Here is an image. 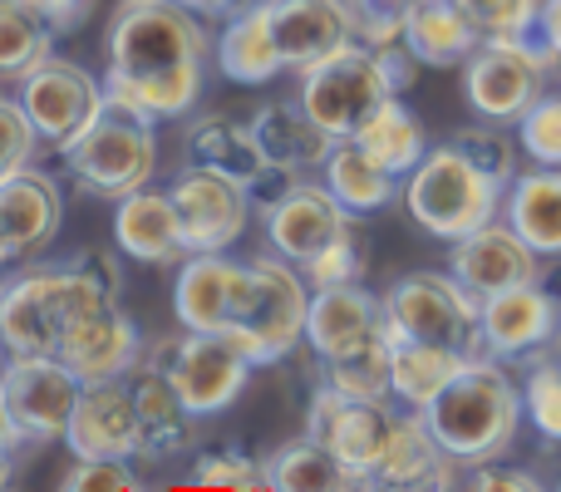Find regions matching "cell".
Here are the masks:
<instances>
[{"mask_svg": "<svg viewBox=\"0 0 561 492\" xmlns=\"http://www.w3.org/2000/svg\"><path fill=\"white\" fill-rule=\"evenodd\" d=\"M523 404H527V424L547 444H561V359H533L527 365Z\"/></svg>", "mask_w": 561, "mask_h": 492, "instance_id": "cell-39", "label": "cell"}, {"mask_svg": "<svg viewBox=\"0 0 561 492\" xmlns=\"http://www.w3.org/2000/svg\"><path fill=\"white\" fill-rule=\"evenodd\" d=\"M0 389H5L10 419H15L25 448H45V444H65V428L75 419L84 379L59 355H5Z\"/></svg>", "mask_w": 561, "mask_h": 492, "instance_id": "cell-11", "label": "cell"}, {"mask_svg": "<svg viewBox=\"0 0 561 492\" xmlns=\"http://www.w3.org/2000/svg\"><path fill=\"white\" fill-rule=\"evenodd\" d=\"M448 271L473 290L478 300L497 296V290L527 286V281H542V251L527 247L523 232H517L507 217H493L488 227L448 242Z\"/></svg>", "mask_w": 561, "mask_h": 492, "instance_id": "cell-18", "label": "cell"}, {"mask_svg": "<svg viewBox=\"0 0 561 492\" xmlns=\"http://www.w3.org/2000/svg\"><path fill=\"white\" fill-rule=\"evenodd\" d=\"M114 242L144 266H183L193 256L173 193L153 183L114 203Z\"/></svg>", "mask_w": 561, "mask_h": 492, "instance_id": "cell-23", "label": "cell"}, {"mask_svg": "<svg viewBox=\"0 0 561 492\" xmlns=\"http://www.w3.org/2000/svg\"><path fill=\"white\" fill-rule=\"evenodd\" d=\"M247 261H252V290H247V306H242V316L232 320L227 340L242 345L247 355L256 359V369H262V365H280L290 350H300L306 320H310V296H316V290L300 276L296 261L276 256L272 247Z\"/></svg>", "mask_w": 561, "mask_h": 492, "instance_id": "cell-6", "label": "cell"}, {"mask_svg": "<svg viewBox=\"0 0 561 492\" xmlns=\"http://www.w3.org/2000/svg\"><path fill=\"white\" fill-rule=\"evenodd\" d=\"M183 148H187V163L217 168V173L247 183L252 193H262L266 183H290L286 173H276V168L266 163L252 124H237V118H227V114H207V118H197V124H187Z\"/></svg>", "mask_w": 561, "mask_h": 492, "instance_id": "cell-27", "label": "cell"}, {"mask_svg": "<svg viewBox=\"0 0 561 492\" xmlns=\"http://www.w3.org/2000/svg\"><path fill=\"white\" fill-rule=\"evenodd\" d=\"M45 144V138L35 134V124H30L25 104L20 99H0V178L20 173V168H30V158H35V148Z\"/></svg>", "mask_w": 561, "mask_h": 492, "instance_id": "cell-43", "label": "cell"}, {"mask_svg": "<svg viewBox=\"0 0 561 492\" xmlns=\"http://www.w3.org/2000/svg\"><path fill=\"white\" fill-rule=\"evenodd\" d=\"M355 144L365 148L375 163H385L394 178H404L409 168L419 163V158L428 153V144H424V128H419V118L404 108V99H385V104L375 108V114L359 124V134H355Z\"/></svg>", "mask_w": 561, "mask_h": 492, "instance_id": "cell-35", "label": "cell"}, {"mask_svg": "<svg viewBox=\"0 0 561 492\" xmlns=\"http://www.w3.org/2000/svg\"><path fill=\"white\" fill-rule=\"evenodd\" d=\"M365 237H359V227L350 222L345 232L335 237L325 251H316V256L300 266V276L310 281V290H325V286H350V281L365 276Z\"/></svg>", "mask_w": 561, "mask_h": 492, "instance_id": "cell-40", "label": "cell"}, {"mask_svg": "<svg viewBox=\"0 0 561 492\" xmlns=\"http://www.w3.org/2000/svg\"><path fill=\"white\" fill-rule=\"evenodd\" d=\"M458 5L483 39L537 35V15H542V0H458Z\"/></svg>", "mask_w": 561, "mask_h": 492, "instance_id": "cell-42", "label": "cell"}, {"mask_svg": "<svg viewBox=\"0 0 561 492\" xmlns=\"http://www.w3.org/2000/svg\"><path fill=\"white\" fill-rule=\"evenodd\" d=\"M134 399H138V428H144V458H178L197 438V414L178 385L153 365L134 369Z\"/></svg>", "mask_w": 561, "mask_h": 492, "instance_id": "cell-29", "label": "cell"}, {"mask_svg": "<svg viewBox=\"0 0 561 492\" xmlns=\"http://www.w3.org/2000/svg\"><path fill=\"white\" fill-rule=\"evenodd\" d=\"M247 290H252V261H232L227 251H193L173 281V316L183 330L227 335L247 306Z\"/></svg>", "mask_w": 561, "mask_h": 492, "instance_id": "cell-16", "label": "cell"}, {"mask_svg": "<svg viewBox=\"0 0 561 492\" xmlns=\"http://www.w3.org/2000/svg\"><path fill=\"white\" fill-rule=\"evenodd\" d=\"M55 30L25 0H0V79H25L39 59H49Z\"/></svg>", "mask_w": 561, "mask_h": 492, "instance_id": "cell-37", "label": "cell"}, {"mask_svg": "<svg viewBox=\"0 0 561 492\" xmlns=\"http://www.w3.org/2000/svg\"><path fill=\"white\" fill-rule=\"evenodd\" d=\"M394 79H389L385 59L375 45L350 39L345 49L325 55L320 65L300 69V104L320 118V128L335 138H355L359 124L375 114L385 99H394Z\"/></svg>", "mask_w": 561, "mask_h": 492, "instance_id": "cell-9", "label": "cell"}, {"mask_svg": "<svg viewBox=\"0 0 561 492\" xmlns=\"http://www.w3.org/2000/svg\"><path fill=\"white\" fill-rule=\"evenodd\" d=\"M414 0H350V15H355V39L365 45H394L404 39V15Z\"/></svg>", "mask_w": 561, "mask_h": 492, "instance_id": "cell-45", "label": "cell"}, {"mask_svg": "<svg viewBox=\"0 0 561 492\" xmlns=\"http://www.w3.org/2000/svg\"><path fill=\"white\" fill-rule=\"evenodd\" d=\"M389 325V310H385V296L365 290L359 281L350 286H325L310 296V320H306V345L316 350V359H340L350 350L369 345L379 340Z\"/></svg>", "mask_w": 561, "mask_h": 492, "instance_id": "cell-21", "label": "cell"}, {"mask_svg": "<svg viewBox=\"0 0 561 492\" xmlns=\"http://www.w3.org/2000/svg\"><path fill=\"white\" fill-rule=\"evenodd\" d=\"M503 217L523 232L527 247H537L542 256H561V168H542L517 173L507 183Z\"/></svg>", "mask_w": 561, "mask_h": 492, "instance_id": "cell-31", "label": "cell"}, {"mask_svg": "<svg viewBox=\"0 0 561 492\" xmlns=\"http://www.w3.org/2000/svg\"><path fill=\"white\" fill-rule=\"evenodd\" d=\"M547 49L537 35H513V39H483L473 55L463 59V99L483 124H523V114L547 94Z\"/></svg>", "mask_w": 561, "mask_h": 492, "instance_id": "cell-10", "label": "cell"}, {"mask_svg": "<svg viewBox=\"0 0 561 492\" xmlns=\"http://www.w3.org/2000/svg\"><path fill=\"white\" fill-rule=\"evenodd\" d=\"M104 306H118V261L104 251H84L65 266H30L0 296V350L59 355L69 325Z\"/></svg>", "mask_w": 561, "mask_h": 492, "instance_id": "cell-1", "label": "cell"}, {"mask_svg": "<svg viewBox=\"0 0 561 492\" xmlns=\"http://www.w3.org/2000/svg\"><path fill=\"white\" fill-rule=\"evenodd\" d=\"M178 213H183V232L193 251H227L242 242L247 222H252V187L237 178L217 173L203 163H183L178 178L168 183Z\"/></svg>", "mask_w": 561, "mask_h": 492, "instance_id": "cell-13", "label": "cell"}, {"mask_svg": "<svg viewBox=\"0 0 561 492\" xmlns=\"http://www.w3.org/2000/svg\"><path fill=\"white\" fill-rule=\"evenodd\" d=\"M144 365L163 369L197 419H213V414H222V409H232L237 399H242L256 359L247 355L242 345H232L227 335L178 330V335L153 340V350H144Z\"/></svg>", "mask_w": 561, "mask_h": 492, "instance_id": "cell-8", "label": "cell"}, {"mask_svg": "<svg viewBox=\"0 0 561 492\" xmlns=\"http://www.w3.org/2000/svg\"><path fill=\"white\" fill-rule=\"evenodd\" d=\"M65 448L75 458H144L134 385H124V379H89L79 389L75 419L65 428Z\"/></svg>", "mask_w": 561, "mask_h": 492, "instance_id": "cell-19", "label": "cell"}, {"mask_svg": "<svg viewBox=\"0 0 561 492\" xmlns=\"http://www.w3.org/2000/svg\"><path fill=\"white\" fill-rule=\"evenodd\" d=\"M213 49L217 45L197 10L178 5V0H118L114 20H108V39H104V55H108L104 84L207 65Z\"/></svg>", "mask_w": 561, "mask_h": 492, "instance_id": "cell-4", "label": "cell"}, {"mask_svg": "<svg viewBox=\"0 0 561 492\" xmlns=\"http://www.w3.org/2000/svg\"><path fill=\"white\" fill-rule=\"evenodd\" d=\"M59 359H65L84 385L89 379H124L144 365V335H138V325L118 306H104L69 325L65 345H59Z\"/></svg>", "mask_w": 561, "mask_h": 492, "instance_id": "cell-25", "label": "cell"}, {"mask_svg": "<svg viewBox=\"0 0 561 492\" xmlns=\"http://www.w3.org/2000/svg\"><path fill=\"white\" fill-rule=\"evenodd\" d=\"M454 468H458V458L438 444L428 419L419 414V409H404V414L394 419V434H389L375 473H369V488H385V492L454 488Z\"/></svg>", "mask_w": 561, "mask_h": 492, "instance_id": "cell-22", "label": "cell"}, {"mask_svg": "<svg viewBox=\"0 0 561 492\" xmlns=\"http://www.w3.org/2000/svg\"><path fill=\"white\" fill-rule=\"evenodd\" d=\"M454 138H458V144H463L483 168H493V173L503 178V183H513V178H517V148L507 144L503 134H497V124L463 128V134H454Z\"/></svg>", "mask_w": 561, "mask_h": 492, "instance_id": "cell-46", "label": "cell"}, {"mask_svg": "<svg viewBox=\"0 0 561 492\" xmlns=\"http://www.w3.org/2000/svg\"><path fill=\"white\" fill-rule=\"evenodd\" d=\"M394 330H385L379 340L369 345L350 350L340 359H325L320 365V385L340 389V394H355V399H394L389 394V369H394Z\"/></svg>", "mask_w": 561, "mask_h": 492, "instance_id": "cell-36", "label": "cell"}, {"mask_svg": "<svg viewBox=\"0 0 561 492\" xmlns=\"http://www.w3.org/2000/svg\"><path fill=\"white\" fill-rule=\"evenodd\" d=\"M213 55H217V69H222L232 84H272L276 75H286V59H280L266 0H247V5H237L232 15H227Z\"/></svg>", "mask_w": 561, "mask_h": 492, "instance_id": "cell-28", "label": "cell"}, {"mask_svg": "<svg viewBox=\"0 0 561 492\" xmlns=\"http://www.w3.org/2000/svg\"><path fill=\"white\" fill-rule=\"evenodd\" d=\"M438 444L458 458V468L497 464L517 444V428L527 419L523 385L513 369L493 355H468L463 369L448 379V389L424 409Z\"/></svg>", "mask_w": 561, "mask_h": 492, "instance_id": "cell-2", "label": "cell"}, {"mask_svg": "<svg viewBox=\"0 0 561 492\" xmlns=\"http://www.w3.org/2000/svg\"><path fill=\"white\" fill-rule=\"evenodd\" d=\"M59 158H65L69 178H75L84 193L104 197V203H118V197L153 183V168H158L153 118H144L108 99L94 124H89L75 144L59 148Z\"/></svg>", "mask_w": 561, "mask_h": 492, "instance_id": "cell-5", "label": "cell"}, {"mask_svg": "<svg viewBox=\"0 0 561 492\" xmlns=\"http://www.w3.org/2000/svg\"><path fill=\"white\" fill-rule=\"evenodd\" d=\"M552 350H557V359H561V335H557V345H552Z\"/></svg>", "mask_w": 561, "mask_h": 492, "instance_id": "cell-53", "label": "cell"}, {"mask_svg": "<svg viewBox=\"0 0 561 492\" xmlns=\"http://www.w3.org/2000/svg\"><path fill=\"white\" fill-rule=\"evenodd\" d=\"M0 296H5V286H0Z\"/></svg>", "mask_w": 561, "mask_h": 492, "instance_id": "cell-54", "label": "cell"}, {"mask_svg": "<svg viewBox=\"0 0 561 492\" xmlns=\"http://www.w3.org/2000/svg\"><path fill=\"white\" fill-rule=\"evenodd\" d=\"M0 448H10V454H20V448H25V438H20L15 419H10V404H5V389H0Z\"/></svg>", "mask_w": 561, "mask_h": 492, "instance_id": "cell-50", "label": "cell"}, {"mask_svg": "<svg viewBox=\"0 0 561 492\" xmlns=\"http://www.w3.org/2000/svg\"><path fill=\"white\" fill-rule=\"evenodd\" d=\"M350 222H355V217L340 207V197L325 187V178H320V183H310V178H290L276 197L262 203L266 247H272L276 256L296 261V266H306L316 251H325Z\"/></svg>", "mask_w": 561, "mask_h": 492, "instance_id": "cell-15", "label": "cell"}, {"mask_svg": "<svg viewBox=\"0 0 561 492\" xmlns=\"http://www.w3.org/2000/svg\"><path fill=\"white\" fill-rule=\"evenodd\" d=\"M25 5H35L39 15L49 20V30H55V35H69V30H79L89 15H94L99 0H25Z\"/></svg>", "mask_w": 561, "mask_h": 492, "instance_id": "cell-47", "label": "cell"}, {"mask_svg": "<svg viewBox=\"0 0 561 492\" xmlns=\"http://www.w3.org/2000/svg\"><path fill=\"white\" fill-rule=\"evenodd\" d=\"M320 178H325V187L340 197V207H345L350 217L379 213V207H389L399 197V187H404V178H394L385 163H375L355 138H340V144L330 148Z\"/></svg>", "mask_w": 561, "mask_h": 492, "instance_id": "cell-32", "label": "cell"}, {"mask_svg": "<svg viewBox=\"0 0 561 492\" xmlns=\"http://www.w3.org/2000/svg\"><path fill=\"white\" fill-rule=\"evenodd\" d=\"M193 488H232V492H266L272 473L262 458L237 454V448H207L193 464Z\"/></svg>", "mask_w": 561, "mask_h": 492, "instance_id": "cell-38", "label": "cell"}, {"mask_svg": "<svg viewBox=\"0 0 561 492\" xmlns=\"http://www.w3.org/2000/svg\"><path fill=\"white\" fill-rule=\"evenodd\" d=\"M178 5L197 10V15H232V10H237V0H178Z\"/></svg>", "mask_w": 561, "mask_h": 492, "instance_id": "cell-51", "label": "cell"}, {"mask_svg": "<svg viewBox=\"0 0 561 492\" xmlns=\"http://www.w3.org/2000/svg\"><path fill=\"white\" fill-rule=\"evenodd\" d=\"M561 335V300L542 281L497 290L483 300V355L517 365V359H542Z\"/></svg>", "mask_w": 561, "mask_h": 492, "instance_id": "cell-17", "label": "cell"}, {"mask_svg": "<svg viewBox=\"0 0 561 492\" xmlns=\"http://www.w3.org/2000/svg\"><path fill=\"white\" fill-rule=\"evenodd\" d=\"M537 45L547 49V65L561 79V0H542V15H537Z\"/></svg>", "mask_w": 561, "mask_h": 492, "instance_id": "cell-49", "label": "cell"}, {"mask_svg": "<svg viewBox=\"0 0 561 492\" xmlns=\"http://www.w3.org/2000/svg\"><path fill=\"white\" fill-rule=\"evenodd\" d=\"M517 148H523L533 163L561 168V89L557 94L547 89V94L523 114V124H517Z\"/></svg>", "mask_w": 561, "mask_h": 492, "instance_id": "cell-41", "label": "cell"}, {"mask_svg": "<svg viewBox=\"0 0 561 492\" xmlns=\"http://www.w3.org/2000/svg\"><path fill=\"white\" fill-rule=\"evenodd\" d=\"M468 488H478V492H537V488H542V478L507 473V468H493V464H478V473L468 478Z\"/></svg>", "mask_w": 561, "mask_h": 492, "instance_id": "cell-48", "label": "cell"}, {"mask_svg": "<svg viewBox=\"0 0 561 492\" xmlns=\"http://www.w3.org/2000/svg\"><path fill=\"white\" fill-rule=\"evenodd\" d=\"M394 419L399 414L389 409V399H355L320 385L306 409V434L320 438L345 468H355L369 488V473H375L379 454H385L389 434H394Z\"/></svg>", "mask_w": 561, "mask_h": 492, "instance_id": "cell-14", "label": "cell"}, {"mask_svg": "<svg viewBox=\"0 0 561 492\" xmlns=\"http://www.w3.org/2000/svg\"><path fill=\"white\" fill-rule=\"evenodd\" d=\"M468 355L444 345H428V340H394V369H389V394L404 409H419L424 414L438 394L448 389V379L463 369Z\"/></svg>", "mask_w": 561, "mask_h": 492, "instance_id": "cell-34", "label": "cell"}, {"mask_svg": "<svg viewBox=\"0 0 561 492\" xmlns=\"http://www.w3.org/2000/svg\"><path fill=\"white\" fill-rule=\"evenodd\" d=\"M247 124H252L266 163L286 178H306V173H316V168H325L330 148L340 144L335 134L320 128V118L310 114L300 99H272V104H262Z\"/></svg>", "mask_w": 561, "mask_h": 492, "instance_id": "cell-26", "label": "cell"}, {"mask_svg": "<svg viewBox=\"0 0 561 492\" xmlns=\"http://www.w3.org/2000/svg\"><path fill=\"white\" fill-rule=\"evenodd\" d=\"M404 45L419 65L463 69V59L483 45L478 25L463 15L458 0H414L404 15Z\"/></svg>", "mask_w": 561, "mask_h": 492, "instance_id": "cell-30", "label": "cell"}, {"mask_svg": "<svg viewBox=\"0 0 561 492\" xmlns=\"http://www.w3.org/2000/svg\"><path fill=\"white\" fill-rule=\"evenodd\" d=\"M65 492H144L134 473V458H75V473H65Z\"/></svg>", "mask_w": 561, "mask_h": 492, "instance_id": "cell-44", "label": "cell"}, {"mask_svg": "<svg viewBox=\"0 0 561 492\" xmlns=\"http://www.w3.org/2000/svg\"><path fill=\"white\" fill-rule=\"evenodd\" d=\"M266 10H272L276 45L290 75L320 65L325 55H335L355 39L350 0H266Z\"/></svg>", "mask_w": 561, "mask_h": 492, "instance_id": "cell-24", "label": "cell"}, {"mask_svg": "<svg viewBox=\"0 0 561 492\" xmlns=\"http://www.w3.org/2000/svg\"><path fill=\"white\" fill-rule=\"evenodd\" d=\"M266 473H272V492H355L365 488V478L355 468H345L330 454L320 438H290L266 458Z\"/></svg>", "mask_w": 561, "mask_h": 492, "instance_id": "cell-33", "label": "cell"}, {"mask_svg": "<svg viewBox=\"0 0 561 492\" xmlns=\"http://www.w3.org/2000/svg\"><path fill=\"white\" fill-rule=\"evenodd\" d=\"M399 197H404V213L414 217L419 232L438 237V242H458V237L488 227L493 217H503L507 183L493 168L478 163L458 138H448L409 168Z\"/></svg>", "mask_w": 561, "mask_h": 492, "instance_id": "cell-3", "label": "cell"}, {"mask_svg": "<svg viewBox=\"0 0 561 492\" xmlns=\"http://www.w3.org/2000/svg\"><path fill=\"white\" fill-rule=\"evenodd\" d=\"M20 104H25L30 124L45 144L65 148L84 134L99 118V108L108 104V84H99L84 65H69V59H39L25 79H20Z\"/></svg>", "mask_w": 561, "mask_h": 492, "instance_id": "cell-12", "label": "cell"}, {"mask_svg": "<svg viewBox=\"0 0 561 492\" xmlns=\"http://www.w3.org/2000/svg\"><path fill=\"white\" fill-rule=\"evenodd\" d=\"M10 478H15V454L0 448V488H10Z\"/></svg>", "mask_w": 561, "mask_h": 492, "instance_id": "cell-52", "label": "cell"}, {"mask_svg": "<svg viewBox=\"0 0 561 492\" xmlns=\"http://www.w3.org/2000/svg\"><path fill=\"white\" fill-rule=\"evenodd\" d=\"M385 310L394 335L428 345L483 355V300L454 271H409L385 290Z\"/></svg>", "mask_w": 561, "mask_h": 492, "instance_id": "cell-7", "label": "cell"}, {"mask_svg": "<svg viewBox=\"0 0 561 492\" xmlns=\"http://www.w3.org/2000/svg\"><path fill=\"white\" fill-rule=\"evenodd\" d=\"M59 217H65L59 183L49 173H39L35 163L0 178V266L39 256L55 242Z\"/></svg>", "mask_w": 561, "mask_h": 492, "instance_id": "cell-20", "label": "cell"}]
</instances>
